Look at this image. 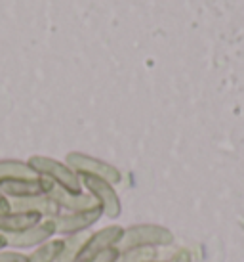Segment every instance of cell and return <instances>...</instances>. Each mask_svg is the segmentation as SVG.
Returning a JSON list of instances; mask_svg holds the SVG:
<instances>
[{"instance_id":"9c48e42d","label":"cell","mask_w":244,"mask_h":262,"mask_svg":"<svg viewBox=\"0 0 244 262\" xmlns=\"http://www.w3.org/2000/svg\"><path fill=\"white\" fill-rule=\"evenodd\" d=\"M42 216L38 212H23V211H0V233L2 235H14L25 232L38 224Z\"/></svg>"},{"instance_id":"6da1fadb","label":"cell","mask_w":244,"mask_h":262,"mask_svg":"<svg viewBox=\"0 0 244 262\" xmlns=\"http://www.w3.org/2000/svg\"><path fill=\"white\" fill-rule=\"evenodd\" d=\"M174 233L160 224H134L124 228V237L118 243L120 251L126 249H157L170 247Z\"/></svg>"},{"instance_id":"52a82bcc","label":"cell","mask_w":244,"mask_h":262,"mask_svg":"<svg viewBox=\"0 0 244 262\" xmlns=\"http://www.w3.org/2000/svg\"><path fill=\"white\" fill-rule=\"evenodd\" d=\"M103 219V209L100 205H95L92 209L79 212H61L56 220V230H58V237H67V235H75V233L88 232L93 224H97Z\"/></svg>"},{"instance_id":"7c38bea8","label":"cell","mask_w":244,"mask_h":262,"mask_svg":"<svg viewBox=\"0 0 244 262\" xmlns=\"http://www.w3.org/2000/svg\"><path fill=\"white\" fill-rule=\"evenodd\" d=\"M61 249H63V237H54L42 243L40 247L33 249V253L27 255V262H56Z\"/></svg>"},{"instance_id":"e0dca14e","label":"cell","mask_w":244,"mask_h":262,"mask_svg":"<svg viewBox=\"0 0 244 262\" xmlns=\"http://www.w3.org/2000/svg\"><path fill=\"white\" fill-rule=\"evenodd\" d=\"M170 262H193V256L187 249H178L172 256H170Z\"/></svg>"},{"instance_id":"8992f818","label":"cell","mask_w":244,"mask_h":262,"mask_svg":"<svg viewBox=\"0 0 244 262\" xmlns=\"http://www.w3.org/2000/svg\"><path fill=\"white\" fill-rule=\"evenodd\" d=\"M58 237V230H56V220L54 219H42L38 224L33 228L25 230V232L14 233V235H6L8 249H15L21 251L23 249H36L40 247L46 241Z\"/></svg>"},{"instance_id":"5b68a950","label":"cell","mask_w":244,"mask_h":262,"mask_svg":"<svg viewBox=\"0 0 244 262\" xmlns=\"http://www.w3.org/2000/svg\"><path fill=\"white\" fill-rule=\"evenodd\" d=\"M56 188L42 176H19V178H6L0 180V191L10 201L14 199H31V197L48 195Z\"/></svg>"},{"instance_id":"4fadbf2b","label":"cell","mask_w":244,"mask_h":262,"mask_svg":"<svg viewBox=\"0 0 244 262\" xmlns=\"http://www.w3.org/2000/svg\"><path fill=\"white\" fill-rule=\"evenodd\" d=\"M88 235H90L88 232H82V233H75V235L63 237V249H61V253H59L56 262H75V258H77L80 247L86 241Z\"/></svg>"},{"instance_id":"8fae6325","label":"cell","mask_w":244,"mask_h":262,"mask_svg":"<svg viewBox=\"0 0 244 262\" xmlns=\"http://www.w3.org/2000/svg\"><path fill=\"white\" fill-rule=\"evenodd\" d=\"M10 203H12V211L38 212L42 219H58L61 214L59 205L50 195L31 197V199H14Z\"/></svg>"},{"instance_id":"3957f363","label":"cell","mask_w":244,"mask_h":262,"mask_svg":"<svg viewBox=\"0 0 244 262\" xmlns=\"http://www.w3.org/2000/svg\"><path fill=\"white\" fill-rule=\"evenodd\" d=\"M124 237V228L118 224H111L101 228L97 232H92L86 237V241L82 243L79 255L75 258V262H92L93 258H97L103 255L109 249L118 247V243Z\"/></svg>"},{"instance_id":"5bb4252c","label":"cell","mask_w":244,"mask_h":262,"mask_svg":"<svg viewBox=\"0 0 244 262\" xmlns=\"http://www.w3.org/2000/svg\"><path fill=\"white\" fill-rule=\"evenodd\" d=\"M19 176H36L31 165L19 163V161H2L0 163V180L6 178H19Z\"/></svg>"},{"instance_id":"30bf717a","label":"cell","mask_w":244,"mask_h":262,"mask_svg":"<svg viewBox=\"0 0 244 262\" xmlns=\"http://www.w3.org/2000/svg\"><path fill=\"white\" fill-rule=\"evenodd\" d=\"M48 195L59 205L61 212H79L86 211L95 207V199H93L88 191H79V193H71V191H65L61 188H54Z\"/></svg>"},{"instance_id":"7a4b0ae2","label":"cell","mask_w":244,"mask_h":262,"mask_svg":"<svg viewBox=\"0 0 244 262\" xmlns=\"http://www.w3.org/2000/svg\"><path fill=\"white\" fill-rule=\"evenodd\" d=\"M31 168L35 170L36 176H42L48 182H52L56 188H61L71 193L82 191V182L80 174L75 172L69 165H61L58 161L48 159V157H33L31 159Z\"/></svg>"},{"instance_id":"ac0fdd59","label":"cell","mask_w":244,"mask_h":262,"mask_svg":"<svg viewBox=\"0 0 244 262\" xmlns=\"http://www.w3.org/2000/svg\"><path fill=\"white\" fill-rule=\"evenodd\" d=\"M118 253H120V249L115 247V249H109V251H105L103 255H100L97 258H93L92 262H115V258L118 256Z\"/></svg>"},{"instance_id":"2e32d148","label":"cell","mask_w":244,"mask_h":262,"mask_svg":"<svg viewBox=\"0 0 244 262\" xmlns=\"http://www.w3.org/2000/svg\"><path fill=\"white\" fill-rule=\"evenodd\" d=\"M0 262H27V253L15 251V249H2Z\"/></svg>"},{"instance_id":"ffe728a7","label":"cell","mask_w":244,"mask_h":262,"mask_svg":"<svg viewBox=\"0 0 244 262\" xmlns=\"http://www.w3.org/2000/svg\"><path fill=\"white\" fill-rule=\"evenodd\" d=\"M2 249H8V243H6V235L0 233V251H2Z\"/></svg>"},{"instance_id":"44dd1931","label":"cell","mask_w":244,"mask_h":262,"mask_svg":"<svg viewBox=\"0 0 244 262\" xmlns=\"http://www.w3.org/2000/svg\"><path fill=\"white\" fill-rule=\"evenodd\" d=\"M147 262H170V260H158V258H155V260H147Z\"/></svg>"},{"instance_id":"d6986e66","label":"cell","mask_w":244,"mask_h":262,"mask_svg":"<svg viewBox=\"0 0 244 262\" xmlns=\"http://www.w3.org/2000/svg\"><path fill=\"white\" fill-rule=\"evenodd\" d=\"M0 211H12V203L8 197L2 195V191H0Z\"/></svg>"},{"instance_id":"9a60e30c","label":"cell","mask_w":244,"mask_h":262,"mask_svg":"<svg viewBox=\"0 0 244 262\" xmlns=\"http://www.w3.org/2000/svg\"><path fill=\"white\" fill-rule=\"evenodd\" d=\"M157 258V249H126L120 251L115 262H147Z\"/></svg>"},{"instance_id":"277c9868","label":"cell","mask_w":244,"mask_h":262,"mask_svg":"<svg viewBox=\"0 0 244 262\" xmlns=\"http://www.w3.org/2000/svg\"><path fill=\"white\" fill-rule=\"evenodd\" d=\"M80 182H82V188L86 189L88 193L95 199V203L103 209V216L113 220L120 216L122 203L116 189L113 188V184L92 174H80Z\"/></svg>"},{"instance_id":"ba28073f","label":"cell","mask_w":244,"mask_h":262,"mask_svg":"<svg viewBox=\"0 0 244 262\" xmlns=\"http://www.w3.org/2000/svg\"><path fill=\"white\" fill-rule=\"evenodd\" d=\"M69 167L79 174L97 176V178H103L111 184H118L122 180L120 172L115 167H111L107 163H101L97 159H92V157H86V155H80V153L69 155Z\"/></svg>"}]
</instances>
